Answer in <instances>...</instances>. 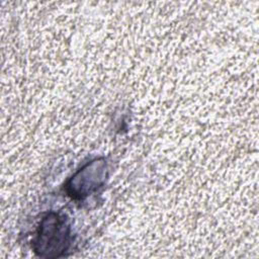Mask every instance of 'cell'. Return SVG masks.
<instances>
[{"mask_svg": "<svg viewBox=\"0 0 259 259\" xmlns=\"http://www.w3.org/2000/svg\"><path fill=\"white\" fill-rule=\"evenodd\" d=\"M71 244V228L66 215L50 211L42 217L32 239L36 256L55 259L63 256Z\"/></svg>", "mask_w": 259, "mask_h": 259, "instance_id": "6da1fadb", "label": "cell"}, {"mask_svg": "<svg viewBox=\"0 0 259 259\" xmlns=\"http://www.w3.org/2000/svg\"><path fill=\"white\" fill-rule=\"evenodd\" d=\"M107 178V164L95 159L79 169L66 183V191L74 199H82L103 185Z\"/></svg>", "mask_w": 259, "mask_h": 259, "instance_id": "7a4b0ae2", "label": "cell"}]
</instances>
